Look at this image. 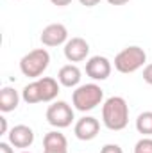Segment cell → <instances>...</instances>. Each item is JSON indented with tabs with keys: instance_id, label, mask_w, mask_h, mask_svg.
<instances>
[{
	"instance_id": "obj_1",
	"label": "cell",
	"mask_w": 152,
	"mask_h": 153,
	"mask_svg": "<svg viewBox=\"0 0 152 153\" xmlns=\"http://www.w3.org/2000/svg\"><path fill=\"white\" fill-rule=\"evenodd\" d=\"M57 94H59V84L52 76H41L36 82L27 84L22 91V98L29 105L39 102H54Z\"/></svg>"
},
{
	"instance_id": "obj_2",
	"label": "cell",
	"mask_w": 152,
	"mask_h": 153,
	"mask_svg": "<svg viewBox=\"0 0 152 153\" xmlns=\"http://www.w3.org/2000/svg\"><path fill=\"white\" fill-rule=\"evenodd\" d=\"M102 123L106 128L120 132L129 123V105L122 96H111L102 105Z\"/></svg>"
},
{
	"instance_id": "obj_3",
	"label": "cell",
	"mask_w": 152,
	"mask_h": 153,
	"mask_svg": "<svg viewBox=\"0 0 152 153\" xmlns=\"http://www.w3.org/2000/svg\"><path fill=\"white\" fill-rule=\"evenodd\" d=\"M104 100V91L100 85L97 84H84V85H79L74 94H72V103L77 111L81 112H88V111H93L97 105H100Z\"/></svg>"
},
{
	"instance_id": "obj_4",
	"label": "cell",
	"mask_w": 152,
	"mask_h": 153,
	"mask_svg": "<svg viewBox=\"0 0 152 153\" xmlns=\"http://www.w3.org/2000/svg\"><path fill=\"white\" fill-rule=\"evenodd\" d=\"M145 62H147V53L140 46H127L114 57V68L123 75L138 71Z\"/></svg>"
},
{
	"instance_id": "obj_5",
	"label": "cell",
	"mask_w": 152,
	"mask_h": 153,
	"mask_svg": "<svg viewBox=\"0 0 152 153\" xmlns=\"http://www.w3.org/2000/svg\"><path fill=\"white\" fill-rule=\"evenodd\" d=\"M48 64H50V53L45 48H36L22 57L20 71L29 78H38L45 73Z\"/></svg>"
},
{
	"instance_id": "obj_6",
	"label": "cell",
	"mask_w": 152,
	"mask_h": 153,
	"mask_svg": "<svg viewBox=\"0 0 152 153\" xmlns=\"http://www.w3.org/2000/svg\"><path fill=\"white\" fill-rule=\"evenodd\" d=\"M47 121L54 128H66L74 121V109L66 102H54L47 109Z\"/></svg>"
},
{
	"instance_id": "obj_7",
	"label": "cell",
	"mask_w": 152,
	"mask_h": 153,
	"mask_svg": "<svg viewBox=\"0 0 152 153\" xmlns=\"http://www.w3.org/2000/svg\"><path fill=\"white\" fill-rule=\"evenodd\" d=\"M41 43L45 46H59L63 43H66L68 39V30L63 23H50L41 30Z\"/></svg>"
},
{
	"instance_id": "obj_8",
	"label": "cell",
	"mask_w": 152,
	"mask_h": 153,
	"mask_svg": "<svg viewBox=\"0 0 152 153\" xmlns=\"http://www.w3.org/2000/svg\"><path fill=\"white\" fill-rule=\"evenodd\" d=\"M86 75L93 80H106L111 75V62L104 55H95L86 62Z\"/></svg>"
},
{
	"instance_id": "obj_9",
	"label": "cell",
	"mask_w": 152,
	"mask_h": 153,
	"mask_svg": "<svg viewBox=\"0 0 152 153\" xmlns=\"http://www.w3.org/2000/svg\"><path fill=\"white\" fill-rule=\"evenodd\" d=\"M99 130H100L99 119L93 117V116H84L75 123L74 134H75V137L79 141H91L99 135Z\"/></svg>"
},
{
	"instance_id": "obj_10",
	"label": "cell",
	"mask_w": 152,
	"mask_h": 153,
	"mask_svg": "<svg viewBox=\"0 0 152 153\" xmlns=\"http://www.w3.org/2000/svg\"><path fill=\"white\" fill-rule=\"evenodd\" d=\"M90 53V45L82 38H72L65 43V57L70 62H81L88 57Z\"/></svg>"
},
{
	"instance_id": "obj_11",
	"label": "cell",
	"mask_w": 152,
	"mask_h": 153,
	"mask_svg": "<svg viewBox=\"0 0 152 153\" xmlns=\"http://www.w3.org/2000/svg\"><path fill=\"white\" fill-rule=\"evenodd\" d=\"M7 135H9V143L14 148H20V150H25V148H29L34 143V132L27 125H16V126H13Z\"/></svg>"
},
{
	"instance_id": "obj_12",
	"label": "cell",
	"mask_w": 152,
	"mask_h": 153,
	"mask_svg": "<svg viewBox=\"0 0 152 153\" xmlns=\"http://www.w3.org/2000/svg\"><path fill=\"white\" fill-rule=\"evenodd\" d=\"M57 82L65 87H77L81 82V70L75 64H66L59 70L57 73Z\"/></svg>"
},
{
	"instance_id": "obj_13",
	"label": "cell",
	"mask_w": 152,
	"mask_h": 153,
	"mask_svg": "<svg viewBox=\"0 0 152 153\" xmlns=\"http://www.w3.org/2000/svg\"><path fill=\"white\" fill-rule=\"evenodd\" d=\"M18 103H20V94L14 87H4L0 91V111L2 112L14 111Z\"/></svg>"
},
{
	"instance_id": "obj_14",
	"label": "cell",
	"mask_w": 152,
	"mask_h": 153,
	"mask_svg": "<svg viewBox=\"0 0 152 153\" xmlns=\"http://www.w3.org/2000/svg\"><path fill=\"white\" fill-rule=\"evenodd\" d=\"M43 148L47 152H61V150L68 148V141H66V137L61 132L54 130V132H48L43 137Z\"/></svg>"
},
{
	"instance_id": "obj_15",
	"label": "cell",
	"mask_w": 152,
	"mask_h": 153,
	"mask_svg": "<svg viewBox=\"0 0 152 153\" xmlns=\"http://www.w3.org/2000/svg\"><path fill=\"white\" fill-rule=\"evenodd\" d=\"M136 130L141 135H152V111H145L136 117Z\"/></svg>"
},
{
	"instance_id": "obj_16",
	"label": "cell",
	"mask_w": 152,
	"mask_h": 153,
	"mask_svg": "<svg viewBox=\"0 0 152 153\" xmlns=\"http://www.w3.org/2000/svg\"><path fill=\"white\" fill-rule=\"evenodd\" d=\"M134 153H152V139L150 137H143L136 143Z\"/></svg>"
},
{
	"instance_id": "obj_17",
	"label": "cell",
	"mask_w": 152,
	"mask_h": 153,
	"mask_svg": "<svg viewBox=\"0 0 152 153\" xmlns=\"http://www.w3.org/2000/svg\"><path fill=\"white\" fill-rule=\"evenodd\" d=\"M100 153H123V152H122V148H120L118 144H106V146L100 150Z\"/></svg>"
},
{
	"instance_id": "obj_18",
	"label": "cell",
	"mask_w": 152,
	"mask_h": 153,
	"mask_svg": "<svg viewBox=\"0 0 152 153\" xmlns=\"http://www.w3.org/2000/svg\"><path fill=\"white\" fill-rule=\"evenodd\" d=\"M143 80H145L149 85H152V64H147V66L143 68Z\"/></svg>"
},
{
	"instance_id": "obj_19",
	"label": "cell",
	"mask_w": 152,
	"mask_h": 153,
	"mask_svg": "<svg viewBox=\"0 0 152 153\" xmlns=\"http://www.w3.org/2000/svg\"><path fill=\"white\" fill-rule=\"evenodd\" d=\"M11 146V143H0V153H14Z\"/></svg>"
},
{
	"instance_id": "obj_20",
	"label": "cell",
	"mask_w": 152,
	"mask_h": 153,
	"mask_svg": "<svg viewBox=\"0 0 152 153\" xmlns=\"http://www.w3.org/2000/svg\"><path fill=\"white\" fill-rule=\"evenodd\" d=\"M7 134V119L4 116H0V135Z\"/></svg>"
},
{
	"instance_id": "obj_21",
	"label": "cell",
	"mask_w": 152,
	"mask_h": 153,
	"mask_svg": "<svg viewBox=\"0 0 152 153\" xmlns=\"http://www.w3.org/2000/svg\"><path fill=\"white\" fill-rule=\"evenodd\" d=\"M79 2H81L82 5H86V7H95L100 0H79Z\"/></svg>"
},
{
	"instance_id": "obj_22",
	"label": "cell",
	"mask_w": 152,
	"mask_h": 153,
	"mask_svg": "<svg viewBox=\"0 0 152 153\" xmlns=\"http://www.w3.org/2000/svg\"><path fill=\"white\" fill-rule=\"evenodd\" d=\"M54 5H57V7H65V5H68L72 0H50Z\"/></svg>"
},
{
	"instance_id": "obj_23",
	"label": "cell",
	"mask_w": 152,
	"mask_h": 153,
	"mask_svg": "<svg viewBox=\"0 0 152 153\" xmlns=\"http://www.w3.org/2000/svg\"><path fill=\"white\" fill-rule=\"evenodd\" d=\"M111 5H123V4H127L129 0H108Z\"/></svg>"
},
{
	"instance_id": "obj_24",
	"label": "cell",
	"mask_w": 152,
	"mask_h": 153,
	"mask_svg": "<svg viewBox=\"0 0 152 153\" xmlns=\"http://www.w3.org/2000/svg\"><path fill=\"white\" fill-rule=\"evenodd\" d=\"M43 153H68V150H61V152H47V150H43Z\"/></svg>"
},
{
	"instance_id": "obj_25",
	"label": "cell",
	"mask_w": 152,
	"mask_h": 153,
	"mask_svg": "<svg viewBox=\"0 0 152 153\" xmlns=\"http://www.w3.org/2000/svg\"><path fill=\"white\" fill-rule=\"evenodd\" d=\"M22 153H31V152H22Z\"/></svg>"
}]
</instances>
